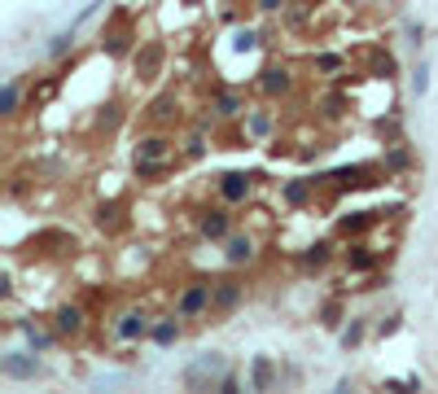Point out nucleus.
Segmentation results:
<instances>
[{
    "mask_svg": "<svg viewBox=\"0 0 438 394\" xmlns=\"http://www.w3.org/2000/svg\"><path fill=\"white\" fill-rule=\"evenodd\" d=\"M228 377H232L228 360H223L219 351H206V355H197V360L184 368V390L188 394H219Z\"/></svg>",
    "mask_w": 438,
    "mask_h": 394,
    "instance_id": "obj_1",
    "label": "nucleus"
},
{
    "mask_svg": "<svg viewBox=\"0 0 438 394\" xmlns=\"http://www.w3.org/2000/svg\"><path fill=\"white\" fill-rule=\"evenodd\" d=\"M167 162H171V140L149 136V140H140V145H136V171H140V175L162 171Z\"/></svg>",
    "mask_w": 438,
    "mask_h": 394,
    "instance_id": "obj_2",
    "label": "nucleus"
},
{
    "mask_svg": "<svg viewBox=\"0 0 438 394\" xmlns=\"http://www.w3.org/2000/svg\"><path fill=\"white\" fill-rule=\"evenodd\" d=\"M250 390H259V394L281 390V364L272 360V355H254L250 360Z\"/></svg>",
    "mask_w": 438,
    "mask_h": 394,
    "instance_id": "obj_3",
    "label": "nucleus"
},
{
    "mask_svg": "<svg viewBox=\"0 0 438 394\" xmlns=\"http://www.w3.org/2000/svg\"><path fill=\"white\" fill-rule=\"evenodd\" d=\"M40 368H44V364L35 360L31 351H9L5 360H0V373L14 377V381H35V377H40Z\"/></svg>",
    "mask_w": 438,
    "mask_h": 394,
    "instance_id": "obj_4",
    "label": "nucleus"
},
{
    "mask_svg": "<svg viewBox=\"0 0 438 394\" xmlns=\"http://www.w3.org/2000/svg\"><path fill=\"white\" fill-rule=\"evenodd\" d=\"M210 298H215V285H193V289L180 294L175 311H180V316H197V311H206V307H210Z\"/></svg>",
    "mask_w": 438,
    "mask_h": 394,
    "instance_id": "obj_5",
    "label": "nucleus"
},
{
    "mask_svg": "<svg viewBox=\"0 0 438 394\" xmlns=\"http://www.w3.org/2000/svg\"><path fill=\"white\" fill-rule=\"evenodd\" d=\"M373 175H377L373 166H360V162H355V166H338V171L329 175V180H333L338 188H369V184H377Z\"/></svg>",
    "mask_w": 438,
    "mask_h": 394,
    "instance_id": "obj_6",
    "label": "nucleus"
},
{
    "mask_svg": "<svg viewBox=\"0 0 438 394\" xmlns=\"http://www.w3.org/2000/svg\"><path fill=\"white\" fill-rule=\"evenodd\" d=\"M219 193H223V201H245L250 197V175L245 171H228V175H219Z\"/></svg>",
    "mask_w": 438,
    "mask_h": 394,
    "instance_id": "obj_7",
    "label": "nucleus"
},
{
    "mask_svg": "<svg viewBox=\"0 0 438 394\" xmlns=\"http://www.w3.org/2000/svg\"><path fill=\"white\" fill-rule=\"evenodd\" d=\"M114 333H118L123 342H136V338H145V333H149V316H145V311H127V316H118Z\"/></svg>",
    "mask_w": 438,
    "mask_h": 394,
    "instance_id": "obj_8",
    "label": "nucleus"
},
{
    "mask_svg": "<svg viewBox=\"0 0 438 394\" xmlns=\"http://www.w3.org/2000/svg\"><path fill=\"white\" fill-rule=\"evenodd\" d=\"M259 88H263L267 97H281V92H289V88H294V75H289L285 66H267V70H263V79H259Z\"/></svg>",
    "mask_w": 438,
    "mask_h": 394,
    "instance_id": "obj_9",
    "label": "nucleus"
},
{
    "mask_svg": "<svg viewBox=\"0 0 438 394\" xmlns=\"http://www.w3.org/2000/svg\"><path fill=\"white\" fill-rule=\"evenodd\" d=\"M158 66H162V44L149 40L145 49L136 53V75H140V79H153V75H158Z\"/></svg>",
    "mask_w": 438,
    "mask_h": 394,
    "instance_id": "obj_10",
    "label": "nucleus"
},
{
    "mask_svg": "<svg viewBox=\"0 0 438 394\" xmlns=\"http://www.w3.org/2000/svg\"><path fill=\"white\" fill-rule=\"evenodd\" d=\"M57 333H62V338L84 333V311H79L75 303H62V307H57Z\"/></svg>",
    "mask_w": 438,
    "mask_h": 394,
    "instance_id": "obj_11",
    "label": "nucleus"
},
{
    "mask_svg": "<svg viewBox=\"0 0 438 394\" xmlns=\"http://www.w3.org/2000/svg\"><path fill=\"white\" fill-rule=\"evenodd\" d=\"M127 44H132V27H127L123 14H114V31H105V53H127Z\"/></svg>",
    "mask_w": 438,
    "mask_h": 394,
    "instance_id": "obj_12",
    "label": "nucleus"
},
{
    "mask_svg": "<svg viewBox=\"0 0 438 394\" xmlns=\"http://www.w3.org/2000/svg\"><path fill=\"white\" fill-rule=\"evenodd\" d=\"M237 303H241V285H237V281H219L215 298H210V311H232Z\"/></svg>",
    "mask_w": 438,
    "mask_h": 394,
    "instance_id": "obj_13",
    "label": "nucleus"
},
{
    "mask_svg": "<svg viewBox=\"0 0 438 394\" xmlns=\"http://www.w3.org/2000/svg\"><path fill=\"white\" fill-rule=\"evenodd\" d=\"M369 70H373L377 79H390V75H395V57H390L386 49H373L369 53Z\"/></svg>",
    "mask_w": 438,
    "mask_h": 394,
    "instance_id": "obj_14",
    "label": "nucleus"
},
{
    "mask_svg": "<svg viewBox=\"0 0 438 394\" xmlns=\"http://www.w3.org/2000/svg\"><path fill=\"white\" fill-rule=\"evenodd\" d=\"M311 188H316V180H289L285 184V201L289 206H303V201L311 197Z\"/></svg>",
    "mask_w": 438,
    "mask_h": 394,
    "instance_id": "obj_15",
    "label": "nucleus"
},
{
    "mask_svg": "<svg viewBox=\"0 0 438 394\" xmlns=\"http://www.w3.org/2000/svg\"><path fill=\"white\" fill-rule=\"evenodd\" d=\"M22 333H27V342H31V351H49V346H53V333H44V329H35L31 325V320H22V325H18Z\"/></svg>",
    "mask_w": 438,
    "mask_h": 394,
    "instance_id": "obj_16",
    "label": "nucleus"
},
{
    "mask_svg": "<svg viewBox=\"0 0 438 394\" xmlns=\"http://www.w3.org/2000/svg\"><path fill=\"white\" fill-rule=\"evenodd\" d=\"M250 254H254L250 237H232V241H228V263H250Z\"/></svg>",
    "mask_w": 438,
    "mask_h": 394,
    "instance_id": "obj_17",
    "label": "nucleus"
},
{
    "mask_svg": "<svg viewBox=\"0 0 438 394\" xmlns=\"http://www.w3.org/2000/svg\"><path fill=\"white\" fill-rule=\"evenodd\" d=\"M202 232H206V237H223V232H228V215H223V210L202 215Z\"/></svg>",
    "mask_w": 438,
    "mask_h": 394,
    "instance_id": "obj_18",
    "label": "nucleus"
},
{
    "mask_svg": "<svg viewBox=\"0 0 438 394\" xmlns=\"http://www.w3.org/2000/svg\"><path fill=\"white\" fill-rule=\"evenodd\" d=\"M97 223L101 228H118V223H123V206H118V201H110V206H97Z\"/></svg>",
    "mask_w": 438,
    "mask_h": 394,
    "instance_id": "obj_19",
    "label": "nucleus"
},
{
    "mask_svg": "<svg viewBox=\"0 0 438 394\" xmlns=\"http://www.w3.org/2000/svg\"><path fill=\"white\" fill-rule=\"evenodd\" d=\"M347 263H351V272H369L373 267V254H369V250H364V245H351V254H347Z\"/></svg>",
    "mask_w": 438,
    "mask_h": 394,
    "instance_id": "obj_20",
    "label": "nucleus"
},
{
    "mask_svg": "<svg viewBox=\"0 0 438 394\" xmlns=\"http://www.w3.org/2000/svg\"><path fill=\"white\" fill-rule=\"evenodd\" d=\"M369 223H373V215H369V210H355V215H347V219L338 223V228H342V232H364Z\"/></svg>",
    "mask_w": 438,
    "mask_h": 394,
    "instance_id": "obj_21",
    "label": "nucleus"
},
{
    "mask_svg": "<svg viewBox=\"0 0 438 394\" xmlns=\"http://www.w3.org/2000/svg\"><path fill=\"white\" fill-rule=\"evenodd\" d=\"M175 338H180V325H175V320H162V325L153 329V342H158V346H171Z\"/></svg>",
    "mask_w": 438,
    "mask_h": 394,
    "instance_id": "obj_22",
    "label": "nucleus"
},
{
    "mask_svg": "<svg viewBox=\"0 0 438 394\" xmlns=\"http://www.w3.org/2000/svg\"><path fill=\"white\" fill-rule=\"evenodd\" d=\"M303 263H307V267H325V263H329V245H325V241H316V245L303 254Z\"/></svg>",
    "mask_w": 438,
    "mask_h": 394,
    "instance_id": "obj_23",
    "label": "nucleus"
},
{
    "mask_svg": "<svg viewBox=\"0 0 438 394\" xmlns=\"http://www.w3.org/2000/svg\"><path fill=\"white\" fill-rule=\"evenodd\" d=\"M382 390H390V394H417V390H421V377H408V381H386Z\"/></svg>",
    "mask_w": 438,
    "mask_h": 394,
    "instance_id": "obj_24",
    "label": "nucleus"
},
{
    "mask_svg": "<svg viewBox=\"0 0 438 394\" xmlns=\"http://www.w3.org/2000/svg\"><path fill=\"white\" fill-rule=\"evenodd\" d=\"M338 320H342V303L333 298V303H325V311H320V325H325V329H338Z\"/></svg>",
    "mask_w": 438,
    "mask_h": 394,
    "instance_id": "obj_25",
    "label": "nucleus"
},
{
    "mask_svg": "<svg viewBox=\"0 0 438 394\" xmlns=\"http://www.w3.org/2000/svg\"><path fill=\"white\" fill-rule=\"evenodd\" d=\"M0 110H5V114L18 110V83H5V92H0Z\"/></svg>",
    "mask_w": 438,
    "mask_h": 394,
    "instance_id": "obj_26",
    "label": "nucleus"
},
{
    "mask_svg": "<svg viewBox=\"0 0 438 394\" xmlns=\"http://www.w3.org/2000/svg\"><path fill=\"white\" fill-rule=\"evenodd\" d=\"M215 110H219V114H223V118H232V114H237V110H241V101H237V97H232V92H223V97H219V101H215Z\"/></svg>",
    "mask_w": 438,
    "mask_h": 394,
    "instance_id": "obj_27",
    "label": "nucleus"
},
{
    "mask_svg": "<svg viewBox=\"0 0 438 394\" xmlns=\"http://www.w3.org/2000/svg\"><path fill=\"white\" fill-rule=\"evenodd\" d=\"M254 40H259L254 31H237V35H232V49H237V53H250V49H254Z\"/></svg>",
    "mask_w": 438,
    "mask_h": 394,
    "instance_id": "obj_28",
    "label": "nucleus"
},
{
    "mask_svg": "<svg viewBox=\"0 0 438 394\" xmlns=\"http://www.w3.org/2000/svg\"><path fill=\"white\" fill-rule=\"evenodd\" d=\"M408 162H412V153H408V149H395V153L386 158V166H390V171H404Z\"/></svg>",
    "mask_w": 438,
    "mask_h": 394,
    "instance_id": "obj_29",
    "label": "nucleus"
},
{
    "mask_svg": "<svg viewBox=\"0 0 438 394\" xmlns=\"http://www.w3.org/2000/svg\"><path fill=\"white\" fill-rule=\"evenodd\" d=\"M342 105H347V97H342V92H333V97H325V114H329V118H338V114H342Z\"/></svg>",
    "mask_w": 438,
    "mask_h": 394,
    "instance_id": "obj_30",
    "label": "nucleus"
},
{
    "mask_svg": "<svg viewBox=\"0 0 438 394\" xmlns=\"http://www.w3.org/2000/svg\"><path fill=\"white\" fill-rule=\"evenodd\" d=\"M360 338H364V325H351L347 333H342V346L351 351V346H360Z\"/></svg>",
    "mask_w": 438,
    "mask_h": 394,
    "instance_id": "obj_31",
    "label": "nucleus"
},
{
    "mask_svg": "<svg viewBox=\"0 0 438 394\" xmlns=\"http://www.w3.org/2000/svg\"><path fill=\"white\" fill-rule=\"evenodd\" d=\"M171 105H175V97H158L149 114H153V118H167V114H171Z\"/></svg>",
    "mask_w": 438,
    "mask_h": 394,
    "instance_id": "obj_32",
    "label": "nucleus"
},
{
    "mask_svg": "<svg viewBox=\"0 0 438 394\" xmlns=\"http://www.w3.org/2000/svg\"><path fill=\"white\" fill-rule=\"evenodd\" d=\"M412 88H417V92H425V88H430V66H421V70H417V79H412Z\"/></svg>",
    "mask_w": 438,
    "mask_h": 394,
    "instance_id": "obj_33",
    "label": "nucleus"
},
{
    "mask_svg": "<svg viewBox=\"0 0 438 394\" xmlns=\"http://www.w3.org/2000/svg\"><path fill=\"white\" fill-rule=\"evenodd\" d=\"M118 123V105H105V114H101V127H114Z\"/></svg>",
    "mask_w": 438,
    "mask_h": 394,
    "instance_id": "obj_34",
    "label": "nucleus"
},
{
    "mask_svg": "<svg viewBox=\"0 0 438 394\" xmlns=\"http://www.w3.org/2000/svg\"><path fill=\"white\" fill-rule=\"evenodd\" d=\"M338 66H342L338 53H325V57H320V70H338Z\"/></svg>",
    "mask_w": 438,
    "mask_h": 394,
    "instance_id": "obj_35",
    "label": "nucleus"
},
{
    "mask_svg": "<svg viewBox=\"0 0 438 394\" xmlns=\"http://www.w3.org/2000/svg\"><path fill=\"white\" fill-rule=\"evenodd\" d=\"M219 394H241V381H237V377H228V381H223V390Z\"/></svg>",
    "mask_w": 438,
    "mask_h": 394,
    "instance_id": "obj_36",
    "label": "nucleus"
},
{
    "mask_svg": "<svg viewBox=\"0 0 438 394\" xmlns=\"http://www.w3.org/2000/svg\"><path fill=\"white\" fill-rule=\"evenodd\" d=\"M399 329V316H390V320H382V338H390V333Z\"/></svg>",
    "mask_w": 438,
    "mask_h": 394,
    "instance_id": "obj_37",
    "label": "nucleus"
}]
</instances>
